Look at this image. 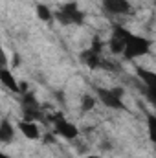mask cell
<instances>
[{
  "instance_id": "cell-7",
  "label": "cell",
  "mask_w": 156,
  "mask_h": 158,
  "mask_svg": "<svg viewBox=\"0 0 156 158\" xmlns=\"http://www.w3.org/2000/svg\"><path fill=\"white\" fill-rule=\"evenodd\" d=\"M15 132L17 131H15V127L9 119L7 118L0 119V143H4V145L13 143L15 142Z\"/></svg>"
},
{
  "instance_id": "cell-6",
  "label": "cell",
  "mask_w": 156,
  "mask_h": 158,
  "mask_svg": "<svg viewBox=\"0 0 156 158\" xmlns=\"http://www.w3.org/2000/svg\"><path fill=\"white\" fill-rule=\"evenodd\" d=\"M136 74L142 77V81L145 83V88H147V96L151 101H154V94H156V74L151 70H145L142 66H136Z\"/></svg>"
},
{
  "instance_id": "cell-4",
  "label": "cell",
  "mask_w": 156,
  "mask_h": 158,
  "mask_svg": "<svg viewBox=\"0 0 156 158\" xmlns=\"http://www.w3.org/2000/svg\"><path fill=\"white\" fill-rule=\"evenodd\" d=\"M48 119L51 121L55 134H59L61 138H64V140H76V138L79 136L77 125L72 123V121H68V119L64 118L63 112H53Z\"/></svg>"
},
{
  "instance_id": "cell-16",
  "label": "cell",
  "mask_w": 156,
  "mask_h": 158,
  "mask_svg": "<svg viewBox=\"0 0 156 158\" xmlns=\"http://www.w3.org/2000/svg\"><path fill=\"white\" fill-rule=\"evenodd\" d=\"M90 48H92L94 52H97V53H103V48H105V42H103V40H101L99 37H97V35H96V37L92 39V46H90Z\"/></svg>"
},
{
  "instance_id": "cell-20",
  "label": "cell",
  "mask_w": 156,
  "mask_h": 158,
  "mask_svg": "<svg viewBox=\"0 0 156 158\" xmlns=\"http://www.w3.org/2000/svg\"><path fill=\"white\" fill-rule=\"evenodd\" d=\"M86 158H101V156H97V155H88Z\"/></svg>"
},
{
  "instance_id": "cell-1",
  "label": "cell",
  "mask_w": 156,
  "mask_h": 158,
  "mask_svg": "<svg viewBox=\"0 0 156 158\" xmlns=\"http://www.w3.org/2000/svg\"><path fill=\"white\" fill-rule=\"evenodd\" d=\"M112 35H116L117 39L121 40L123 44V57L127 61H134L138 57H143L151 52L153 48V40L147 39V37H142V35H136L132 33L130 30L119 26V24H114L112 26Z\"/></svg>"
},
{
  "instance_id": "cell-18",
  "label": "cell",
  "mask_w": 156,
  "mask_h": 158,
  "mask_svg": "<svg viewBox=\"0 0 156 158\" xmlns=\"http://www.w3.org/2000/svg\"><path fill=\"white\" fill-rule=\"evenodd\" d=\"M4 64H6V59L0 55V72H2V68H4Z\"/></svg>"
},
{
  "instance_id": "cell-12",
  "label": "cell",
  "mask_w": 156,
  "mask_h": 158,
  "mask_svg": "<svg viewBox=\"0 0 156 158\" xmlns=\"http://www.w3.org/2000/svg\"><path fill=\"white\" fill-rule=\"evenodd\" d=\"M96 96L94 94H83L81 96V112H90L96 107Z\"/></svg>"
},
{
  "instance_id": "cell-15",
  "label": "cell",
  "mask_w": 156,
  "mask_h": 158,
  "mask_svg": "<svg viewBox=\"0 0 156 158\" xmlns=\"http://www.w3.org/2000/svg\"><path fill=\"white\" fill-rule=\"evenodd\" d=\"M109 50L112 53H121L123 52V44H121V40L117 39L116 35H110V39H109Z\"/></svg>"
},
{
  "instance_id": "cell-10",
  "label": "cell",
  "mask_w": 156,
  "mask_h": 158,
  "mask_svg": "<svg viewBox=\"0 0 156 158\" xmlns=\"http://www.w3.org/2000/svg\"><path fill=\"white\" fill-rule=\"evenodd\" d=\"M22 114L24 119L28 121H48V116L44 114V110L40 109V105H31V107H22Z\"/></svg>"
},
{
  "instance_id": "cell-14",
  "label": "cell",
  "mask_w": 156,
  "mask_h": 158,
  "mask_svg": "<svg viewBox=\"0 0 156 158\" xmlns=\"http://www.w3.org/2000/svg\"><path fill=\"white\" fill-rule=\"evenodd\" d=\"M99 70H107V72H112L117 74L123 70V66L117 63V61H109V59H101V64H99Z\"/></svg>"
},
{
  "instance_id": "cell-5",
  "label": "cell",
  "mask_w": 156,
  "mask_h": 158,
  "mask_svg": "<svg viewBox=\"0 0 156 158\" xmlns=\"http://www.w3.org/2000/svg\"><path fill=\"white\" fill-rule=\"evenodd\" d=\"M103 9L112 17H123L132 13V4L129 0H103Z\"/></svg>"
},
{
  "instance_id": "cell-3",
  "label": "cell",
  "mask_w": 156,
  "mask_h": 158,
  "mask_svg": "<svg viewBox=\"0 0 156 158\" xmlns=\"http://www.w3.org/2000/svg\"><path fill=\"white\" fill-rule=\"evenodd\" d=\"M123 94H125L123 86H112V88L97 86L96 88V99L101 105H105L107 109H114V110H123L125 109Z\"/></svg>"
},
{
  "instance_id": "cell-11",
  "label": "cell",
  "mask_w": 156,
  "mask_h": 158,
  "mask_svg": "<svg viewBox=\"0 0 156 158\" xmlns=\"http://www.w3.org/2000/svg\"><path fill=\"white\" fill-rule=\"evenodd\" d=\"M0 83H2L7 90H11V92H15V94L20 92V85H18V81L15 79L13 72H9L7 68H2V72H0Z\"/></svg>"
},
{
  "instance_id": "cell-13",
  "label": "cell",
  "mask_w": 156,
  "mask_h": 158,
  "mask_svg": "<svg viewBox=\"0 0 156 158\" xmlns=\"http://www.w3.org/2000/svg\"><path fill=\"white\" fill-rule=\"evenodd\" d=\"M35 11H37V17H39L40 20H44V22H50L53 19V11L46 4H37L35 6Z\"/></svg>"
},
{
  "instance_id": "cell-19",
  "label": "cell",
  "mask_w": 156,
  "mask_h": 158,
  "mask_svg": "<svg viewBox=\"0 0 156 158\" xmlns=\"http://www.w3.org/2000/svg\"><path fill=\"white\" fill-rule=\"evenodd\" d=\"M0 158H13V156H9V155H6L4 151H0Z\"/></svg>"
},
{
  "instance_id": "cell-17",
  "label": "cell",
  "mask_w": 156,
  "mask_h": 158,
  "mask_svg": "<svg viewBox=\"0 0 156 158\" xmlns=\"http://www.w3.org/2000/svg\"><path fill=\"white\" fill-rule=\"evenodd\" d=\"M149 131H151V140H154V116H149Z\"/></svg>"
},
{
  "instance_id": "cell-2",
  "label": "cell",
  "mask_w": 156,
  "mask_h": 158,
  "mask_svg": "<svg viewBox=\"0 0 156 158\" xmlns=\"http://www.w3.org/2000/svg\"><path fill=\"white\" fill-rule=\"evenodd\" d=\"M53 19L61 26H83L86 13L79 7L77 2H66L57 11H53Z\"/></svg>"
},
{
  "instance_id": "cell-9",
  "label": "cell",
  "mask_w": 156,
  "mask_h": 158,
  "mask_svg": "<svg viewBox=\"0 0 156 158\" xmlns=\"http://www.w3.org/2000/svg\"><path fill=\"white\" fill-rule=\"evenodd\" d=\"M101 59H103V55H101V53H97V52H94L92 48H88V50H83V52H81V61H83V64H86L90 70H99Z\"/></svg>"
},
{
  "instance_id": "cell-8",
  "label": "cell",
  "mask_w": 156,
  "mask_h": 158,
  "mask_svg": "<svg viewBox=\"0 0 156 158\" xmlns=\"http://www.w3.org/2000/svg\"><path fill=\"white\" fill-rule=\"evenodd\" d=\"M18 131L24 134V138L28 140H39L40 138V131H39V125L35 121H28V119H20L17 123Z\"/></svg>"
}]
</instances>
